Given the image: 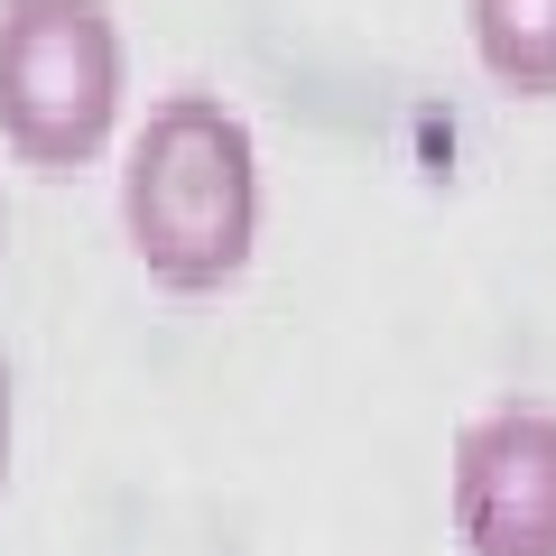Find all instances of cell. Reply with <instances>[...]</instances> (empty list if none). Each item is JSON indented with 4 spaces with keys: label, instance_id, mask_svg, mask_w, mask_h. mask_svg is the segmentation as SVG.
Returning a JSON list of instances; mask_svg holds the SVG:
<instances>
[{
    "label": "cell",
    "instance_id": "1",
    "mask_svg": "<svg viewBox=\"0 0 556 556\" xmlns=\"http://www.w3.org/2000/svg\"><path fill=\"white\" fill-rule=\"evenodd\" d=\"M121 232L167 298H223L260 251V149L223 93L149 102L121 167Z\"/></svg>",
    "mask_w": 556,
    "mask_h": 556
},
{
    "label": "cell",
    "instance_id": "2",
    "mask_svg": "<svg viewBox=\"0 0 556 556\" xmlns=\"http://www.w3.org/2000/svg\"><path fill=\"white\" fill-rule=\"evenodd\" d=\"M121 20L112 0H0V149L38 177H75L121 121Z\"/></svg>",
    "mask_w": 556,
    "mask_h": 556
},
{
    "label": "cell",
    "instance_id": "3",
    "mask_svg": "<svg viewBox=\"0 0 556 556\" xmlns=\"http://www.w3.org/2000/svg\"><path fill=\"white\" fill-rule=\"evenodd\" d=\"M445 519L464 556H556V408L492 399L455 427L445 455Z\"/></svg>",
    "mask_w": 556,
    "mask_h": 556
},
{
    "label": "cell",
    "instance_id": "4",
    "mask_svg": "<svg viewBox=\"0 0 556 556\" xmlns=\"http://www.w3.org/2000/svg\"><path fill=\"white\" fill-rule=\"evenodd\" d=\"M473 56L501 93L547 102L556 93V0H464Z\"/></svg>",
    "mask_w": 556,
    "mask_h": 556
},
{
    "label": "cell",
    "instance_id": "5",
    "mask_svg": "<svg viewBox=\"0 0 556 556\" xmlns=\"http://www.w3.org/2000/svg\"><path fill=\"white\" fill-rule=\"evenodd\" d=\"M0 492H10V362H0Z\"/></svg>",
    "mask_w": 556,
    "mask_h": 556
}]
</instances>
